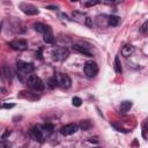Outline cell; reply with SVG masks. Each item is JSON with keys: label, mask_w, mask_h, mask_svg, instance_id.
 I'll return each instance as SVG.
<instances>
[{"label": "cell", "mask_w": 148, "mask_h": 148, "mask_svg": "<svg viewBox=\"0 0 148 148\" xmlns=\"http://www.w3.org/2000/svg\"><path fill=\"white\" fill-rule=\"evenodd\" d=\"M10 46L17 51H24L28 47V43L24 39H15L10 42Z\"/></svg>", "instance_id": "9"}, {"label": "cell", "mask_w": 148, "mask_h": 148, "mask_svg": "<svg viewBox=\"0 0 148 148\" xmlns=\"http://www.w3.org/2000/svg\"><path fill=\"white\" fill-rule=\"evenodd\" d=\"M131 108H132V102H130V101H125V102H123V103L120 104V106H119V111H120L121 113H126L127 111H130Z\"/></svg>", "instance_id": "13"}, {"label": "cell", "mask_w": 148, "mask_h": 148, "mask_svg": "<svg viewBox=\"0 0 148 148\" xmlns=\"http://www.w3.org/2000/svg\"><path fill=\"white\" fill-rule=\"evenodd\" d=\"M73 49H74L75 51H77V52H80V53L87 56V57H91V56H92V53H91V51L89 50L88 46H83V45H81V44H74V45H73Z\"/></svg>", "instance_id": "10"}, {"label": "cell", "mask_w": 148, "mask_h": 148, "mask_svg": "<svg viewBox=\"0 0 148 148\" xmlns=\"http://www.w3.org/2000/svg\"><path fill=\"white\" fill-rule=\"evenodd\" d=\"M0 148H10V143L6 140L0 141Z\"/></svg>", "instance_id": "21"}, {"label": "cell", "mask_w": 148, "mask_h": 148, "mask_svg": "<svg viewBox=\"0 0 148 148\" xmlns=\"http://www.w3.org/2000/svg\"><path fill=\"white\" fill-rule=\"evenodd\" d=\"M133 52H134V46L131 45V44L125 45V46L123 47V50H121V54H123L124 57H128V56H131Z\"/></svg>", "instance_id": "12"}, {"label": "cell", "mask_w": 148, "mask_h": 148, "mask_svg": "<svg viewBox=\"0 0 148 148\" xmlns=\"http://www.w3.org/2000/svg\"><path fill=\"white\" fill-rule=\"evenodd\" d=\"M42 130H43V133H44V134L50 135V134L53 132L54 126H53L52 124H45V125H43V126H42Z\"/></svg>", "instance_id": "15"}, {"label": "cell", "mask_w": 148, "mask_h": 148, "mask_svg": "<svg viewBox=\"0 0 148 148\" xmlns=\"http://www.w3.org/2000/svg\"><path fill=\"white\" fill-rule=\"evenodd\" d=\"M31 136L34 140L38 141V142H43L44 140V133H43V130H42V126L39 125H36L31 128Z\"/></svg>", "instance_id": "5"}, {"label": "cell", "mask_w": 148, "mask_h": 148, "mask_svg": "<svg viewBox=\"0 0 148 148\" xmlns=\"http://www.w3.org/2000/svg\"><path fill=\"white\" fill-rule=\"evenodd\" d=\"M95 148H99V147H95Z\"/></svg>", "instance_id": "26"}, {"label": "cell", "mask_w": 148, "mask_h": 148, "mask_svg": "<svg viewBox=\"0 0 148 148\" xmlns=\"http://www.w3.org/2000/svg\"><path fill=\"white\" fill-rule=\"evenodd\" d=\"M8 134H10V132H9V131H7V132H6V133H5L3 135H2V139H5V138H6V136H7Z\"/></svg>", "instance_id": "25"}, {"label": "cell", "mask_w": 148, "mask_h": 148, "mask_svg": "<svg viewBox=\"0 0 148 148\" xmlns=\"http://www.w3.org/2000/svg\"><path fill=\"white\" fill-rule=\"evenodd\" d=\"M44 42H45V43H49V44L54 43V36H53L51 29H49V30L44 34Z\"/></svg>", "instance_id": "14"}, {"label": "cell", "mask_w": 148, "mask_h": 148, "mask_svg": "<svg viewBox=\"0 0 148 148\" xmlns=\"http://www.w3.org/2000/svg\"><path fill=\"white\" fill-rule=\"evenodd\" d=\"M34 28H35V30H36V31L42 32V34H45V32L50 29V27H49V25L43 24V23H35V24H34Z\"/></svg>", "instance_id": "11"}, {"label": "cell", "mask_w": 148, "mask_h": 148, "mask_svg": "<svg viewBox=\"0 0 148 148\" xmlns=\"http://www.w3.org/2000/svg\"><path fill=\"white\" fill-rule=\"evenodd\" d=\"M3 108H5V109H12V108H14V104H8V103H5V104H3Z\"/></svg>", "instance_id": "24"}, {"label": "cell", "mask_w": 148, "mask_h": 148, "mask_svg": "<svg viewBox=\"0 0 148 148\" xmlns=\"http://www.w3.org/2000/svg\"><path fill=\"white\" fill-rule=\"evenodd\" d=\"M27 84H28L31 89H34V90H36V91H42V90L44 89V83H43V81H42L37 75H35V74H30V75L28 76Z\"/></svg>", "instance_id": "1"}, {"label": "cell", "mask_w": 148, "mask_h": 148, "mask_svg": "<svg viewBox=\"0 0 148 148\" xmlns=\"http://www.w3.org/2000/svg\"><path fill=\"white\" fill-rule=\"evenodd\" d=\"M17 68L21 73H24V74H29L31 72H34L35 69V66L30 62H25V61H21L18 60L17 61Z\"/></svg>", "instance_id": "6"}, {"label": "cell", "mask_w": 148, "mask_h": 148, "mask_svg": "<svg viewBox=\"0 0 148 148\" xmlns=\"http://www.w3.org/2000/svg\"><path fill=\"white\" fill-rule=\"evenodd\" d=\"M20 8L22 9V12L24 14H28V15H36V14H38V9L35 6L30 5V3H20Z\"/></svg>", "instance_id": "8"}, {"label": "cell", "mask_w": 148, "mask_h": 148, "mask_svg": "<svg viewBox=\"0 0 148 148\" xmlns=\"http://www.w3.org/2000/svg\"><path fill=\"white\" fill-rule=\"evenodd\" d=\"M72 103H73L74 106H80V105L82 104V99H81L80 97H73Z\"/></svg>", "instance_id": "20"}, {"label": "cell", "mask_w": 148, "mask_h": 148, "mask_svg": "<svg viewBox=\"0 0 148 148\" xmlns=\"http://www.w3.org/2000/svg\"><path fill=\"white\" fill-rule=\"evenodd\" d=\"M108 23H109L110 25L114 27V25H117V24L119 23V17H118V16H114V15H111V16H109V18H108Z\"/></svg>", "instance_id": "17"}, {"label": "cell", "mask_w": 148, "mask_h": 148, "mask_svg": "<svg viewBox=\"0 0 148 148\" xmlns=\"http://www.w3.org/2000/svg\"><path fill=\"white\" fill-rule=\"evenodd\" d=\"M146 131H147V121H145L143 123V126H142V135H143V138L147 136L146 135Z\"/></svg>", "instance_id": "22"}, {"label": "cell", "mask_w": 148, "mask_h": 148, "mask_svg": "<svg viewBox=\"0 0 148 148\" xmlns=\"http://www.w3.org/2000/svg\"><path fill=\"white\" fill-rule=\"evenodd\" d=\"M80 128L81 130H83V131H88L90 127H91V123L89 121V120H82L81 123H80Z\"/></svg>", "instance_id": "18"}, {"label": "cell", "mask_w": 148, "mask_h": 148, "mask_svg": "<svg viewBox=\"0 0 148 148\" xmlns=\"http://www.w3.org/2000/svg\"><path fill=\"white\" fill-rule=\"evenodd\" d=\"M0 71H1V73H2L1 75H2L3 77H6L7 80L12 77V72H10V68H8L7 66H5V67H2V68H1Z\"/></svg>", "instance_id": "16"}, {"label": "cell", "mask_w": 148, "mask_h": 148, "mask_svg": "<svg viewBox=\"0 0 148 148\" xmlns=\"http://www.w3.org/2000/svg\"><path fill=\"white\" fill-rule=\"evenodd\" d=\"M146 30H147V22H145V23H143L142 29H141V32H142V34H146Z\"/></svg>", "instance_id": "23"}, {"label": "cell", "mask_w": 148, "mask_h": 148, "mask_svg": "<svg viewBox=\"0 0 148 148\" xmlns=\"http://www.w3.org/2000/svg\"><path fill=\"white\" fill-rule=\"evenodd\" d=\"M83 71H84V74L88 77H94L98 73V66L94 61H88V62H86V65L83 67Z\"/></svg>", "instance_id": "3"}, {"label": "cell", "mask_w": 148, "mask_h": 148, "mask_svg": "<svg viewBox=\"0 0 148 148\" xmlns=\"http://www.w3.org/2000/svg\"><path fill=\"white\" fill-rule=\"evenodd\" d=\"M52 54H53V59L61 61V60H65V59L68 57L69 52H68V50H67L66 47H64V46H58V47H54V49H53Z\"/></svg>", "instance_id": "4"}, {"label": "cell", "mask_w": 148, "mask_h": 148, "mask_svg": "<svg viewBox=\"0 0 148 148\" xmlns=\"http://www.w3.org/2000/svg\"><path fill=\"white\" fill-rule=\"evenodd\" d=\"M114 71L117 72V73H121V64H120V59H119V57H116V59H114Z\"/></svg>", "instance_id": "19"}, {"label": "cell", "mask_w": 148, "mask_h": 148, "mask_svg": "<svg viewBox=\"0 0 148 148\" xmlns=\"http://www.w3.org/2000/svg\"><path fill=\"white\" fill-rule=\"evenodd\" d=\"M77 131V125L76 124H67V125H65V126H62L61 128H60V133L62 134V135H65V136H67V135H72V134H74L75 132Z\"/></svg>", "instance_id": "7"}, {"label": "cell", "mask_w": 148, "mask_h": 148, "mask_svg": "<svg viewBox=\"0 0 148 148\" xmlns=\"http://www.w3.org/2000/svg\"><path fill=\"white\" fill-rule=\"evenodd\" d=\"M54 80H56V83H57L58 86H60L61 88H65V89L69 88L71 84H72V81H71L69 76H68L67 74H64V73H58V74H56Z\"/></svg>", "instance_id": "2"}]
</instances>
